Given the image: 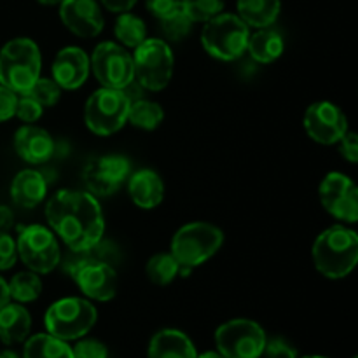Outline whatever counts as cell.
I'll use <instances>...</instances> for the list:
<instances>
[{"label": "cell", "mask_w": 358, "mask_h": 358, "mask_svg": "<svg viewBox=\"0 0 358 358\" xmlns=\"http://www.w3.org/2000/svg\"><path fill=\"white\" fill-rule=\"evenodd\" d=\"M45 219L59 240L73 252L86 250L103 238L101 206L90 192L58 191L45 205Z\"/></svg>", "instance_id": "1"}, {"label": "cell", "mask_w": 358, "mask_h": 358, "mask_svg": "<svg viewBox=\"0 0 358 358\" xmlns=\"http://www.w3.org/2000/svg\"><path fill=\"white\" fill-rule=\"evenodd\" d=\"M315 268L331 280L346 278L358 262V236L345 226H332L315 240Z\"/></svg>", "instance_id": "2"}, {"label": "cell", "mask_w": 358, "mask_h": 358, "mask_svg": "<svg viewBox=\"0 0 358 358\" xmlns=\"http://www.w3.org/2000/svg\"><path fill=\"white\" fill-rule=\"evenodd\" d=\"M42 58L31 38H13L0 49V84L24 94L41 77Z\"/></svg>", "instance_id": "3"}, {"label": "cell", "mask_w": 358, "mask_h": 358, "mask_svg": "<svg viewBox=\"0 0 358 358\" xmlns=\"http://www.w3.org/2000/svg\"><path fill=\"white\" fill-rule=\"evenodd\" d=\"M224 243V233L208 222L185 224L175 233L171 240V252L180 268L194 269L205 264L220 250Z\"/></svg>", "instance_id": "4"}, {"label": "cell", "mask_w": 358, "mask_h": 358, "mask_svg": "<svg viewBox=\"0 0 358 358\" xmlns=\"http://www.w3.org/2000/svg\"><path fill=\"white\" fill-rule=\"evenodd\" d=\"M250 30L238 14L220 13L205 21L201 44L210 56L222 62L238 59L247 51Z\"/></svg>", "instance_id": "5"}, {"label": "cell", "mask_w": 358, "mask_h": 358, "mask_svg": "<svg viewBox=\"0 0 358 358\" xmlns=\"http://www.w3.org/2000/svg\"><path fill=\"white\" fill-rule=\"evenodd\" d=\"M96 308L80 297H65L56 301L45 311L44 324L48 334L63 341H73L86 336L96 324Z\"/></svg>", "instance_id": "6"}, {"label": "cell", "mask_w": 358, "mask_h": 358, "mask_svg": "<svg viewBox=\"0 0 358 358\" xmlns=\"http://www.w3.org/2000/svg\"><path fill=\"white\" fill-rule=\"evenodd\" d=\"M129 103L122 90L100 87L87 98L84 107L86 126L98 136L114 135L128 122Z\"/></svg>", "instance_id": "7"}, {"label": "cell", "mask_w": 358, "mask_h": 358, "mask_svg": "<svg viewBox=\"0 0 358 358\" xmlns=\"http://www.w3.org/2000/svg\"><path fill=\"white\" fill-rule=\"evenodd\" d=\"M133 72L142 87L161 91L170 84L173 76V52L163 38H145L135 48Z\"/></svg>", "instance_id": "8"}, {"label": "cell", "mask_w": 358, "mask_h": 358, "mask_svg": "<svg viewBox=\"0 0 358 358\" xmlns=\"http://www.w3.org/2000/svg\"><path fill=\"white\" fill-rule=\"evenodd\" d=\"M17 257L30 271L48 275L62 261V252L51 229L38 224L20 227L16 241Z\"/></svg>", "instance_id": "9"}, {"label": "cell", "mask_w": 358, "mask_h": 358, "mask_svg": "<svg viewBox=\"0 0 358 358\" xmlns=\"http://www.w3.org/2000/svg\"><path fill=\"white\" fill-rule=\"evenodd\" d=\"M266 341L261 325L247 318L227 322L215 332L217 350L226 358H259L264 352Z\"/></svg>", "instance_id": "10"}, {"label": "cell", "mask_w": 358, "mask_h": 358, "mask_svg": "<svg viewBox=\"0 0 358 358\" xmlns=\"http://www.w3.org/2000/svg\"><path fill=\"white\" fill-rule=\"evenodd\" d=\"M90 65L101 87L124 90L135 80L133 56L115 42L98 44L91 56Z\"/></svg>", "instance_id": "11"}, {"label": "cell", "mask_w": 358, "mask_h": 358, "mask_svg": "<svg viewBox=\"0 0 358 358\" xmlns=\"http://www.w3.org/2000/svg\"><path fill=\"white\" fill-rule=\"evenodd\" d=\"M131 164L124 156H100L84 166L83 178L90 194L107 198L117 192L122 182L129 177Z\"/></svg>", "instance_id": "12"}, {"label": "cell", "mask_w": 358, "mask_h": 358, "mask_svg": "<svg viewBox=\"0 0 358 358\" xmlns=\"http://www.w3.org/2000/svg\"><path fill=\"white\" fill-rule=\"evenodd\" d=\"M320 201L332 217L345 222L358 220V192L352 178L332 171L320 184Z\"/></svg>", "instance_id": "13"}, {"label": "cell", "mask_w": 358, "mask_h": 358, "mask_svg": "<svg viewBox=\"0 0 358 358\" xmlns=\"http://www.w3.org/2000/svg\"><path fill=\"white\" fill-rule=\"evenodd\" d=\"M304 129L308 136L322 145H334L348 131V119L338 105L317 101L304 114Z\"/></svg>", "instance_id": "14"}, {"label": "cell", "mask_w": 358, "mask_h": 358, "mask_svg": "<svg viewBox=\"0 0 358 358\" xmlns=\"http://www.w3.org/2000/svg\"><path fill=\"white\" fill-rule=\"evenodd\" d=\"M73 282L77 283L83 294L93 301L114 299L117 292V273L112 268L110 262L105 261H90L76 266L69 271Z\"/></svg>", "instance_id": "15"}, {"label": "cell", "mask_w": 358, "mask_h": 358, "mask_svg": "<svg viewBox=\"0 0 358 358\" xmlns=\"http://www.w3.org/2000/svg\"><path fill=\"white\" fill-rule=\"evenodd\" d=\"M59 20L83 38L96 37L103 30V13L96 0H63L59 3Z\"/></svg>", "instance_id": "16"}, {"label": "cell", "mask_w": 358, "mask_h": 358, "mask_svg": "<svg viewBox=\"0 0 358 358\" xmlns=\"http://www.w3.org/2000/svg\"><path fill=\"white\" fill-rule=\"evenodd\" d=\"M90 58L80 48L62 49L52 62V79L62 90H77L90 76Z\"/></svg>", "instance_id": "17"}, {"label": "cell", "mask_w": 358, "mask_h": 358, "mask_svg": "<svg viewBox=\"0 0 358 358\" xmlns=\"http://www.w3.org/2000/svg\"><path fill=\"white\" fill-rule=\"evenodd\" d=\"M14 150L23 161L30 164H42L55 154V140L44 128L27 124L14 135Z\"/></svg>", "instance_id": "18"}, {"label": "cell", "mask_w": 358, "mask_h": 358, "mask_svg": "<svg viewBox=\"0 0 358 358\" xmlns=\"http://www.w3.org/2000/svg\"><path fill=\"white\" fill-rule=\"evenodd\" d=\"M128 194L136 206L142 210H152L163 201L164 184L156 171L143 168L129 175Z\"/></svg>", "instance_id": "19"}, {"label": "cell", "mask_w": 358, "mask_h": 358, "mask_svg": "<svg viewBox=\"0 0 358 358\" xmlns=\"http://www.w3.org/2000/svg\"><path fill=\"white\" fill-rule=\"evenodd\" d=\"M48 194V180L37 170H21L10 182V198L21 208H35Z\"/></svg>", "instance_id": "20"}, {"label": "cell", "mask_w": 358, "mask_h": 358, "mask_svg": "<svg viewBox=\"0 0 358 358\" xmlns=\"http://www.w3.org/2000/svg\"><path fill=\"white\" fill-rule=\"evenodd\" d=\"M149 358H198V353L184 332L164 329L150 339Z\"/></svg>", "instance_id": "21"}, {"label": "cell", "mask_w": 358, "mask_h": 358, "mask_svg": "<svg viewBox=\"0 0 358 358\" xmlns=\"http://www.w3.org/2000/svg\"><path fill=\"white\" fill-rule=\"evenodd\" d=\"M31 329V318L27 308L21 304H10L0 308V341L3 345H17L28 338Z\"/></svg>", "instance_id": "22"}, {"label": "cell", "mask_w": 358, "mask_h": 358, "mask_svg": "<svg viewBox=\"0 0 358 358\" xmlns=\"http://www.w3.org/2000/svg\"><path fill=\"white\" fill-rule=\"evenodd\" d=\"M282 0H238V16L247 27L269 28L280 16Z\"/></svg>", "instance_id": "23"}, {"label": "cell", "mask_w": 358, "mask_h": 358, "mask_svg": "<svg viewBox=\"0 0 358 358\" xmlns=\"http://www.w3.org/2000/svg\"><path fill=\"white\" fill-rule=\"evenodd\" d=\"M283 38L278 31L271 30V28H259L254 35L248 38V52L252 58L257 63H273L282 56Z\"/></svg>", "instance_id": "24"}, {"label": "cell", "mask_w": 358, "mask_h": 358, "mask_svg": "<svg viewBox=\"0 0 358 358\" xmlns=\"http://www.w3.org/2000/svg\"><path fill=\"white\" fill-rule=\"evenodd\" d=\"M24 358H73L72 348L51 334L31 336L24 343Z\"/></svg>", "instance_id": "25"}, {"label": "cell", "mask_w": 358, "mask_h": 358, "mask_svg": "<svg viewBox=\"0 0 358 358\" xmlns=\"http://www.w3.org/2000/svg\"><path fill=\"white\" fill-rule=\"evenodd\" d=\"M164 112L159 103L150 100H133L129 103L128 121L140 129L152 131L163 122Z\"/></svg>", "instance_id": "26"}, {"label": "cell", "mask_w": 358, "mask_h": 358, "mask_svg": "<svg viewBox=\"0 0 358 358\" xmlns=\"http://www.w3.org/2000/svg\"><path fill=\"white\" fill-rule=\"evenodd\" d=\"M114 34L122 45L135 49L147 38V27L142 17L131 13H121L115 21Z\"/></svg>", "instance_id": "27"}, {"label": "cell", "mask_w": 358, "mask_h": 358, "mask_svg": "<svg viewBox=\"0 0 358 358\" xmlns=\"http://www.w3.org/2000/svg\"><path fill=\"white\" fill-rule=\"evenodd\" d=\"M9 296L16 303H31V301L38 299L42 292V282L34 271L17 273L13 276L9 283Z\"/></svg>", "instance_id": "28"}, {"label": "cell", "mask_w": 358, "mask_h": 358, "mask_svg": "<svg viewBox=\"0 0 358 358\" xmlns=\"http://www.w3.org/2000/svg\"><path fill=\"white\" fill-rule=\"evenodd\" d=\"M147 278L156 285H168L180 275V264L171 254H156L145 266Z\"/></svg>", "instance_id": "29"}, {"label": "cell", "mask_w": 358, "mask_h": 358, "mask_svg": "<svg viewBox=\"0 0 358 358\" xmlns=\"http://www.w3.org/2000/svg\"><path fill=\"white\" fill-rule=\"evenodd\" d=\"M226 0H182L185 14L192 20V23H205L213 16L222 13Z\"/></svg>", "instance_id": "30"}, {"label": "cell", "mask_w": 358, "mask_h": 358, "mask_svg": "<svg viewBox=\"0 0 358 358\" xmlns=\"http://www.w3.org/2000/svg\"><path fill=\"white\" fill-rule=\"evenodd\" d=\"M159 24L164 37H166L168 41L177 42V41H182V38H185L189 34H191L192 20L185 14L184 7H182V9H178L177 13L159 20Z\"/></svg>", "instance_id": "31"}, {"label": "cell", "mask_w": 358, "mask_h": 358, "mask_svg": "<svg viewBox=\"0 0 358 358\" xmlns=\"http://www.w3.org/2000/svg\"><path fill=\"white\" fill-rule=\"evenodd\" d=\"M27 96L34 98L37 103H41L42 107H52L59 101L62 98V87L55 83V79H44V77H38L34 83V86L27 91Z\"/></svg>", "instance_id": "32"}, {"label": "cell", "mask_w": 358, "mask_h": 358, "mask_svg": "<svg viewBox=\"0 0 358 358\" xmlns=\"http://www.w3.org/2000/svg\"><path fill=\"white\" fill-rule=\"evenodd\" d=\"M42 112H44V107L37 103L34 98L27 96V94L17 96L16 112H14L17 119H21L23 122H35L42 117Z\"/></svg>", "instance_id": "33"}, {"label": "cell", "mask_w": 358, "mask_h": 358, "mask_svg": "<svg viewBox=\"0 0 358 358\" xmlns=\"http://www.w3.org/2000/svg\"><path fill=\"white\" fill-rule=\"evenodd\" d=\"M17 261L16 241L7 231H0V271H7Z\"/></svg>", "instance_id": "34"}, {"label": "cell", "mask_w": 358, "mask_h": 358, "mask_svg": "<svg viewBox=\"0 0 358 358\" xmlns=\"http://www.w3.org/2000/svg\"><path fill=\"white\" fill-rule=\"evenodd\" d=\"M73 358H108V350L96 339H83L72 348Z\"/></svg>", "instance_id": "35"}, {"label": "cell", "mask_w": 358, "mask_h": 358, "mask_svg": "<svg viewBox=\"0 0 358 358\" xmlns=\"http://www.w3.org/2000/svg\"><path fill=\"white\" fill-rule=\"evenodd\" d=\"M145 6L154 17L163 20L182 9V0H147Z\"/></svg>", "instance_id": "36"}, {"label": "cell", "mask_w": 358, "mask_h": 358, "mask_svg": "<svg viewBox=\"0 0 358 358\" xmlns=\"http://www.w3.org/2000/svg\"><path fill=\"white\" fill-rule=\"evenodd\" d=\"M262 353H266L268 358H297L296 350H294L289 343L283 341V339L280 338L266 341L264 352Z\"/></svg>", "instance_id": "37"}, {"label": "cell", "mask_w": 358, "mask_h": 358, "mask_svg": "<svg viewBox=\"0 0 358 358\" xmlns=\"http://www.w3.org/2000/svg\"><path fill=\"white\" fill-rule=\"evenodd\" d=\"M16 101H17V94L14 93V91H10L9 87L0 84V122H6L9 121L10 117H14V112H16Z\"/></svg>", "instance_id": "38"}, {"label": "cell", "mask_w": 358, "mask_h": 358, "mask_svg": "<svg viewBox=\"0 0 358 358\" xmlns=\"http://www.w3.org/2000/svg\"><path fill=\"white\" fill-rule=\"evenodd\" d=\"M338 143H339V152H341V156L345 157L346 161L355 164L358 161V142H357L355 133L346 131Z\"/></svg>", "instance_id": "39"}, {"label": "cell", "mask_w": 358, "mask_h": 358, "mask_svg": "<svg viewBox=\"0 0 358 358\" xmlns=\"http://www.w3.org/2000/svg\"><path fill=\"white\" fill-rule=\"evenodd\" d=\"M100 2L101 6L107 7L110 13L121 14V13H128V10L131 9L138 0H100Z\"/></svg>", "instance_id": "40"}, {"label": "cell", "mask_w": 358, "mask_h": 358, "mask_svg": "<svg viewBox=\"0 0 358 358\" xmlns=\"http://www.w3.org/2000/svg\"><path fill=\"white\" fill-rule=\"evenodd\" d=\"M14 227V213L9 206L0 205V231H7L9 233Z\"/></svg>", "instance_id": "41"}, {"label": "cell", "mask_w": 358, "mask_h": 358, "mask_svg": "<svg viewBox=\"0 0 358 358\" xmlns=\"http://www.w3.org/2000/svg\"><path fill=\"white\" fill-rule=\"evenodd\" d=\"M7 303H10V296H9V285H7L6 280L0 276V308L6 306Z\"/></svg>", "instance_id": "42"}, {"label": "cell", "mask_w": 358, "mask_h": 358, "mask_svg": "<svg viewBox=\"0 0 358 358\" xmlns=\"http://www.w3.org/2000/svg\"><path fill=\"white\" fill-rule=\"evenodd\" d=\"M198 358H226L224 355H220L219 352H206L203 355H199Z\"/></svg>", "instance_id": "43"}, {"label": "cell", "mask_w": 358, "mask_h": 358, "mask_svg": "<svg viewBox=\"0 0 358 358\" xmlns=\"http://www.w3.org/2000/svg\"><path fill=\"white\" fill-rule=\"evenodd\" d=\"M37 2L42 3V6H59L63 0H37Z\"/></svg>", "instance_id": "44"}, {"label": "cell", "mask_w": 358, "mask_h": 358, "mask_svg": "<svg viewBox=\"0 0 358 358\" xmlns=\"http://www.w3.org/2000/svg\"><path fill=\"white\" fill-rule=\"evenodd\" d=\"M0 358H20L14 352H2L0 353Z\"/></svg>", "instance_id": "45"}, {"label": "cell", "mask_w": 358, "mask_h": 358, "mask_svg": "<svg viewBox=\"0 0 358 358\" xmlns=\"http://www.w3.org/2000/svg\"><path fill=\"white\" fill-rule=\"evenodd\" d=\"M303 358H325V357H303Z\"/></svg>", "instance_id": "46"}]
</instances>
